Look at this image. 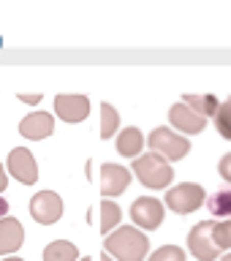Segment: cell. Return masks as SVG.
I'll list each match as a JSON object with an SVG mask.
<instances>
[{
	"label": "cell",
	"mask_w": 231,
	"mask_h": 261,
	"mask_svg": "<svg viewBox=\"0 0 231 261\" xmlns=\"http://www.w3.org/2000/svg\"><path fill=\"white\" fill-rule=\"evenodd\" d=\"M104 250L114 261H144L150 253V240L136 226H120L104 240Z\"/></svg>",
	"instance_id": "cell-1"
},
{
	"label": "cell",
	"mask_w": 231,
	"mask_h": 261,
	"mask_svg": "<svg viewBox=\"0 0 231 261\" xmlns=\"http://www.w3.org/2000/svg\"><path fill=\"white\" fill-rule=\"evenodd\" d=\"M131 174H136V179L142 182L144 188H152V191H161V188L171 185L174 179V171H171V163L163 161L161 155L155 152H144L139 155L131 166Z\"/></svg>",
	"instance_id": "cell-2"
},
{
	"label": "cell",
	"mask_w": 231,
	"mask_h": 261,
	"mask_svg": "<svg viewBox=\"0 0 231 261\" xmlns=\"http://www.w3.org/2000/svg\"><path fill=\"white\" fill-rule=\"evenodd\" d=\"M147 144H150V150L155 155H161L163 161H183L188 152H191V142H188V136L183 134H174V130H169L166 125L155 128L150 136H147Z\"/></svg>",
	"instance_id": "cell-3"
},
{
	"label": "cell",
	"mask_w": 231,
	"mask_h": 261,
	"mask_svg": "<svg viewBox=\"0 0 231 261\" xmlns=\"http://www.w3.org/2000/svg\"><path fill=\"white\" fill-rule=\"evenodd\" d=\"M163 201H166V207L171 212H177V215H188V212H196L199 207L207 204V193H204V188L196 185V182H179L174 188H169Z\"/></svg>",
	"instance_id": "cell-4"
},
{
	"label": "cell",
	"mask_w": 231,
	"mask_h": 261,
	"mask_svg": "<svg viewBox=\"0 0 231 261\" xmlns=\"http://www.w3.org/2000/svg\"><path fill=\"white\" fill-rule=\"evenodd\" d=\"M212 228H215V220H201V223H196L188 231V250H191L193 258L215 261L220 256V248L212 240Z\"/></svg>",
	"instance_id": "cell-5"
},
{
	"label": "cell",
	"mask_w": 231,
	"mask_h": 261,
	"mask_svg": "<svg viewBox=\"0 0 231 261\" xmlns=\"http://www.w3.org/2000/svg\"><path fill=\"white\" fill-rule=\"evenodd\" d=\"M131 220L139 231H155L163 223V201L152 196H142L131 204Z\"/></svg>",
	"instance_id": "cell-6"
},
{
	"label": "cell",
	"mask_w": 231,
	"mask_h": 261,
	"mask_svg": "<svg viewBox=\"0 0 231 261\" xmlns=\"http://www.w3.org/2000/svg\"><path fill=\"white\" fill-rule=\"evenodd\" d=\"M6 171L22 185H36V179H38V163H36V158H33V152L28 147H14V150L8 152Z\"/></svg>",
	"instance_id": "cell-7"
},
{
	"label": "cell",
	"mask_w": 231,
	"mask_h": 261,
	"mask_svg": "<svg viewBox=\"0 0 231 261\" xmlns=\"http://www.w3.org/2000/svg\"><path fill=\"white\" fill-rule=\"evenodd\" d=\"M30 215L41 226H52L63 215V199L55 191H38L30 199Z\"/></svg>",
	"instance_id": "cell-8"
},
{
	"label": "cell",
	"mask_w": 231,
	"mask_h": 261,
	"mask_svg": "<svg viewBox=\"0 0 231 261\" xmlns=\"http://www.w3.org/2000/svg\"><path fill=\"white\" fill-rule=\"evenodd\" d=\"M55 114L63 122H82L90 114L87 95H55Z\"/></svg>",
	"instance_id": "cell-9"
},
{
	"label": "cell",
	"mask_w": 231,
	"mask_h": 261,
	"mask_svg": "<svg viewBox=\"0 0 231 261\" xmlns=\"http://www.w3.org/2000/svg\"><path fill=\"white\" fill-rule=\"evenodd\" d=\"M131 185V171L120 163H104L101 166V196L114 201V196H120Z\"/></svg>",
	"instance_id": "cell-10"
},
{
	"label": "cell",
	"mask_w": 231,
	"mask_h": 261,
	"mask_svg": "<svg viewBox=\"0 0 231 261\" xmlns=\"http://www.w3.org/2000/svg\"><path fill=\"white\" fill-rule=\"evenodd\" d=\"M169 122L174 125L177 130H183V136H191V134H201L204 128H207V120L199 117L193 109H188V106L179 101L169 109Z\"/></svg>",
	"instance_id": "cell-11"
},
{
	"label": "cell",
	"mask_w": 231,
	"mask_h": 261,
	"mask_svg": "<svg viewBox=\"0 0 231 261\" xmlns=\"http://www.w3.org/2000/svg\"><path fill=\"white\" fill-rule=\"evenodd\" d=\"M55 130V117L49 112H30L28 117H22L19 122V134L30 142H38V139L52 136Z\"/></svg>",
	"instance_id": "cell-12"
},
{
	"label": "cell",
	"mask_w": 231,
	"mask_h": 261,
	"mask_svg": "<svg viewBox=\"0 0 231 261\" xmlns=\"http://www.w3.org/2000/svg\"><path fill=\"white\" fill-rule=\"evenodd\" d=\"M24 242V228L16 218H0V256H14Z\"/></svg>",
	"instance_id": "cell-13"
},
{
	"label": "cell",
	"mask_w": 231,
	"mask_h": 261,
	"mask_svg": "<svg viewBox=\"0 0 231 261\" xmlns=\"http://www.w3.org/2000/svg\"><path fill=\"white\" fill-rule=\"evenodd\" d=\"M117 152L122 155V158H139V152H142V147H144V134L139 128H125V130H120L117 134Z\"/></svg>",
	"instance_id": "cell-14"
},
{
	"label": "cell",
	"mask_w": 231,
	"mask_h": 261,
	"mask_svg": "<svg viewBox=\"0 0 231 261\" xmlns=\"http://www.w3.org/2000/svg\"><path fill=\"white\" fill-rule=\"evenodd\" d=\"M183 103L188 106V109H193L196 114H199V117H215L218 114V109H220V101L215 95H183Z\"/></svg>",
	"instance_id": "cell-15"
},
{
	"label": "cell",
	"mask_w": 231,
	"mask_h": 261,
	"mask_svg": "<svg viewBox=\"0 0 231 261\" xmlns=\"http://www.w3.org/2000/svg\"><path fill=\"white\" fill-rule=\"evenodd\" d=\"M44 261H79V250L73 242L55 240L44 248Z\"/></svg>",
	"instance_id": "cell-16"
},
{
	"label": "cell",
	"mask_w": 231,
	"mask_h": 261,
	"mask_svg": "<svg viewBox=\"0 0 231 261\" xmlns=\"http://www.w3.org/2000/svg\"><path fill=\"white\" fill-rule=\"evenodd\" d=\"M120 220H122V210L117 207V201H112V199H106L101 201V234L109 237L114 228H120Z\"/></svg>",
	"instance_id": "cell-17"
},
{
	"label": "cell",
	"mask_w": 231,
	"mask_h": 261,
	"mask_svg": "<svg viewBox=\"0 0 231 261\" xmlns=\"http://www.w3.org/2000/svg\"><path fill=\"white\" fill-rule=\"evenodd\" d=\"M120 128V114L112 103H101V139H112Z\"/></svg>",
	"instance_id": "cell-18"
},
{
	"label": "cell",
	"mask_w": 231,
	"mask_h": 261,
	"mask_svg": "<svg viewBox=\"0 0 231 261\" xmlns=\"http://www.w3.org/2000/svg\"><path fill=\"white\" fill-rule=\"evenodd\" d=\"M210 212L212 218H231V191H220L215 196H210Z\"/></svg>",
	"instance_id": "cell-19"
},
{
	"label": "cell",
	"mask_w": 231,
	"mask_h": 261,
	"mask_svg": "<svg viewBox=\"0 0 231 261\" xmlns=\"http://www.w3.org/2000/svg\"><path fill=\"white\" fill-rule=\"evenodd\" d=\"M212 120H215L218 134L231 142V98H226V101L220 103V109H218V114H215Z\"/></svg>",
	"instance_id": "cell-20"
},
{
	"label": "cell",
	"mask_w": 231,
	"mask_h": 261,
	"mask_svg": "<svg viewBox=\"0 0 231 261\" xmlns=\"http://www.w3.org/2000/svg\"><path fill=\"white\" fill-rule=\"evenodd\" d=\"M212 240L220 250L231 253V218L228 220H215V228H212Z\"/></svg>",
	"instance_id": "cell-21"
},
{
	"label": "cell",
	"mask_w": 231,
	"mask_h": 261,
	"mask_svg": "<svg viewBox=\"0 0 231 261\" xmlns=\"http://www.w3.org/2000/svg\"><path fill=\"white\" fill-rule=\"evenodd\" d=\"M147 261H185V250L177 248V245H163Z\"/></svg>",
	"instance_id": "cell-22"
},
{
	"label": "cell",
	"mask_w": 231,
	"mask_h": 261,
	"mask_svg": "<svg viewBox=\"0 0 231 261\" xmlns=\"http://www.w3.org/2000/svg\"><path fill=\"white\" fill-rule=\"evenodd\" d=\"M218 171H220V177H223L226 182H231V152L220 158V163H218Z\"/></svg>",
	"instance_id": "cell-23"
},
{
	"label": "cell",
	"mask_w": 231,
	"mask_h": 261,
	"mask_svg": "<svg viewBox=\"0 0 231 261\" xmlns=\"http://www.w3.org/2000/svg\"><path fill=\"white\" fill-rule=\"evenodd\" d=\"M19 101L28 106H38L41 103V93H19Z\"/></svg>",
	"instance_id": "cell-24"
},
{
	"label": "cell",
	"mask_w": 231,
	"mask_h": 261,
	"mask_svg": "<svg viewBox=\"0 0 231 261\" xmlns=\"http://www.w3.org/2000/svg\"><path fill=\"white\" fill-rule=\"evenodd\" d=\"M6 185H8V171H6L3 163H0V193L6 191Z\"/></svg>",
	"instance_id": "cell-25"
},
{
	"label": "cell",
	"mask_w": 231,
	"mask_h": 261,
	"mask_svg": "<svg viewBox=\"0 0 231 261\" xmlns=\"http://www.w3.org/2000/svg\"><path fill=\"white\" fill-rule=\"evenodd\" d=\"M0 218H8V201L0 196Z\"/></svg>",
	"instance_id": "cell-26"
},
{
	"label": "cell",
	"mask_w": 231,
	"mask_h": 261,
	"mask_svg": "<svg viewBox=\"0 0 231 261\" xmlns=\"http://www.w3.org/2000/svg\"><path fill=\"white\" fill-rule=\"evenodd\" d=\"M101 261H114V258L109 256V253H101Z\"/></svg>",
	"instance_id": "cell-27"
},
{
	"label": "cell",
	"mask_w": 231,
	"mask_h": 261,
	"mask_svg": "<svg viewBox=\"0 0 231 261\" xmlns=\"http://www.w3.org/2000/svg\"><path fill=\"white\" fill-rule=\"evenodd\" d=\"M3 261H22V258H16V256H8V258H3Z\"/></svg>",
	"instance_id": "cell-28"
},
{
	"label": "cell",
	"mask_w": 231,
	"mask_h": 261,
	"mask_svg": "<svg viewBox=\"0 0 231 261\" xmlns=\"http://www.w3.org/2000/svg\"><path fill=\"white\" fill-rule=\"evenodd\" d=\"M220 261H231V253H226V256H223V258H220Z\"/></svg>",
	"instance_id": "cell-29"
},
{
	"label": "cell",
	"mask_w": 231,
	"mask_h": 261,
	"mask_svg": "<svg viewBox=\"0 0 231 261\" xmlns=\"http://www.w3.org/2000/svg\"><path fill=\"white\" fill-rule=\"evenodd\" d=\"M79 261H93V258H90V256H82V258H79Z\"/></svg>",
	"instance_id": "cell-30"
}]
</instances>
